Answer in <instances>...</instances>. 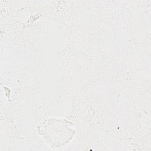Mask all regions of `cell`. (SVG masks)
Listing matches in <instances>:
<instances>
[{
    "label": "cell",
    "instance_id": "1",
    "mask_svg": "<svg viewBox=\"0 0 151 151\" xmlns=\"http://www.w3.org/2000/svg\"><path fill=\"white\" fill-rule=\"evenodd\" d=\"M38 133L51 147H61L72 139L76 132L74 124L64 119L49 118L37 126Z\"/></svg>",
    "mask_w": 151,
    "mask_h": 151
}]
</instances>
